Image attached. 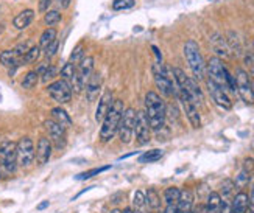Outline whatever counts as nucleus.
Masks as SVG:
<instances>
[{
  "label": "nucleus",
  "mask_w": 254,
  "mask_h": 213,
  "mask_svg": "<svg viewBox=\"0 0 254 213\" xmlns=\"http://www.w3.org/2000/svg\"><path fill=\"white\" fill-rule=\"evenodd\" d=\"M145 198H147V206L150 207L152 210H159L161 207V198L157 195V191L154 188H148L147 193H145Z\"/></svg>",
  "instance_id": "27"
},
{
  "label": "nucleus",
  "mask_w": 254,
  "mask_h": 213,
  "mask_svg": "<svg viewBox=\"0 0 254 213\" xmlns=\"http://www.w3.org/2000/svg\"><path fill=\"white\" fill-rule=\"evenodd\" d=\"M92 73H94V58L84 56V59L77 66V72L70 81L72 92L80 93L84 87H86V84H88L89 78L92 77Z\"/></svg>",
  "instance_id": "5"
},
{
  "label": "nucleus",
  "mask_w": 254,
  "mask_h": 213,
  "mask_svg": "<svg viewBox=\"0 0 254 213\" xmlns=\"http://www.w3.org/2000/svg\"><path fill=\"white\" fill-rule=\"evenodd\" d=\"M50 114H51V120H55L58 125H61L62 128H70L72 126V119H70V115L67 114V111L66 109H62V108H53L50 111Z\"/></svg>",
  "instance_id": "23"
},
{
  "label": "nucleus",
  "mask_w": 254,
  "mask_h": 213,
  "mask_svg": "<svg viewBox=\"0 0 254 213\" xmlns=\"http://www.w3.org/2000/svg\"><path fill=\"white\" fill-rule=\"evenodd\" d=\"M210 42H212V45H214V48H215V51H217V55H218V58L220 56H225V58H228L229 55H231V48H229V45H228V42L221 38L220 35H214L212 38H210Z\"/></svg>",
  "instance_id": "24"
},
{
  "label": "nucleus",
  "mask_w": 254,
  "mask_h": 213,
  "mask_svg": "<svg viewBox=\"0 0 254 213\" xmlns=\"http://www.w3.org/2000/svg\"><path fill=\"white\" fill-rule=\"evenodd\" d=\"M150 132H152V128L150 123H148L147 119V114L145 111H139L136 114V126H134V135H136V140L139 145H147L150 142Z\"/></svg>",
  "instance_id": "13"
},
{
  "label": "nucleus",
  "mask_w": 254,
  "mask_h": 213,
  "mask_svg": "<svg viewBox=\"0 0 254 213\" xmlns=\"http://www.w3.org/2000/svg\"><path fill=\"white\" fill-rule=\"evenodd\" d=\"M164 213H178V207H176V204H173V206H167V207H165V210H164Z\"/></svg>",
  "instance_id": "48"
},
{
  "label": "nucleus",
  "mask_w": 254,
  "mask_h": 213,
  "mask_svg": "<svg viewBox=\"0 0 254 213\" xmlns=\"http://www.w3.org/2000/svg\"><path fill=\"white\" fill-rule=\"evenodd\" d=\"M153 78L157 89L165 97H172L175 95V83L170 69H167L161 61H156L153 64Z\"/></svg>",
  "instance_id": "4"
},
{
  "label": "nucleus",
  "mask_w": 254,
  "mask_h": 213,
  "mask_svg": "<svg viewBox=\"0 0 254 213\" xmlns=\"http://www.w3.org/2000/svg\"><path fill=\"white\" fill-rule=\"evenodd\" d=\"M228 45L231 50H234V51H240V42H239V38L236 33H232V31H229V38H228Z\"/></svg>",
  "instance_id": "40"
},
{
  "label": "nucleus",
  "mask_w": 254,
  "mask_h": 213,
  "mask_svg": "<svg viewBox=\"0 0 254 213\" xmlns=\"http://www.w3.org/2000/svg\"><path fill=\"white\" fill-rule=\"evenodd\" d=\"M206 83H207V89H209V93H210V97H212L214 103L218 106V108L229 111L232 108V100L228 95V90H225L223 87H220L218 84H215L214 81H210V80H206Z\"/></svg>",
  "instance_id": "14"
},
{
  "label": "nucleus",
  "mask_w": 254,
  "mask_h": 213,
  "mask_svg": "<svg viewBox=\"0 0 254 213\" xmlns=\"http://www.w3.org/2000/svg\"><path fill=\"white\" fill-rule=\"evenodd\" d=\"M112 104H114V95L111 90H106L102 95V98L99 100L97 111H95V120H97L99 123H102L104 120V117H106V114L111 111Z\"/></svg>",
  "instance_id": "16"
},
{
  "label": "nucleus",
  "mask_w": 254,
  "mask_h": 213,
  "mask_svg": "<svg viewBox=\"0 0 254 213\" xmlns=\"http://www.w3.org/2000/svg\"><path fill=\"white\" fill-rule=\"evenodd\" d=\"M55 3H56L61 9H66V8H69V6H70L72 0H55Z\"/></svg>",
  "instance_id": "45"
},
{
  "label": "nucleus",
  "mask_w": 254,
  "mask_h": 213,
  "mask_svg": "<svg viewBox=\"0 0 254 213\" xmlns=\"http://www.w3.org/2000/svg\"><path fill=\"white\" fill-rule=\"evenodd\" d=\"M134 213H145V210H133Z\"/></svg>",
  "instance_id": "52"
},
{
  "label": "nucleus",
  "mask_w": 254,
  "mask_h": 213,
  "mask_svg": "<svg viewBox=\"0 0 254 213\" xmlns=\"http://www.w3.org/2000/svg\"><path fill=\"white\" fill-rule=\"evenodd\" d=\"M245 61H247V64L250 66V69H251V72H253V75H254V55H247Z\"/></svg>",
  "instance_id": "47"
},
{
  "label": "nucleus",
  "mask_w": 254,
  "mask_h": 213,
  "mask_svg": "<svg viewBox=\"0 0 254 213\" xmlns=\"http://www.w3.org/2000/svg\"><path fill=\"white\" fill-rule=\"evenodd\" d=\"M250 213H254V182L251 187V193H250Z\"/></svg>",
  "instance_id": "46"
},
{
  "label": "nucleus",
  "mask_w": 254,
  "mask_h": 213,
  "mask_svg": "<svg viewBox=\"0 0 254 213\" xmlns=\"http://www.w3.org/2000/svg\"><path fill=\"white\" fill-rule=\"evenodd\" d=\"M35 19V11L33 9H24V11H20L14 19H13V27L16 30H25L31 25Z\"/></svg>",
  "instance_id": "22"
},
{
  "label": "nucleus",
  "mask_w": 254,
  "mask_h": 213,
  "mask_svg": "<svg viewBox=\"0 0 254 213\" xmlns=\"http://www.w3.org/2000/svg\"><path fill=\"white\" fill-rule=\"evenodd\" d=\"M250 173L248 171H245V170H242V171L237 174V177H236V180H234V184H236V187L237 188H243L245 185H248V182H250Z\"/></svg>",
  "instance_id": "39"
},
{
  "label": "nucleus",
  "mask_w": 254,
  "mask_h": 213,
  "mask_svg": "<svg viewBox=\"0 0 254 213\" xmlns=\"http://www.w3.org/2000/svg\"><path fill=\"white\" fill-rule=\"evenodd\" d=\"M39 81V75H38V72L36 70H30L25 73V77L22 80V87L25 90H30V89H33L36 84Z\"/></svg>",
  "instance_id": "31"
},
{
  "label": "nucleus",
  "mask_w": 254,
  "mask_h": 213,
  "mask_svg": "<svg viewBox=\"0 0 254 213\" xmlns=\"http://www.w3.org/2000/svg\"><path fill=\"white\" fill-rule=\"evenodd\" d=\"M236 184H234V180L232 179H225L223 182H221L220 185V198H223V199H232L236 195Z\"/></svg>",
  "instance_id": "26"
},
{
  "label": "nucleus",
  "mask_w": 254,
  "mask_h": 213,
  "mask_svg": "<svg viewBox=\"0 0 254 213\" xmlns=\"http://www.w3.org/2000/svg\"><path fill=\"white\" fill-rule=\"evenodd\" d=\"M49 207V202L46 201V202H41V204L38 206V210H44V209H47Z\"/></svg>",
  "instance_id": "49"
},
{
  "label": "nucleus",
  "mask_w": 254,
  "mask_h": 213,
  "mask_svg": "<svg viewBox=\"0 0 254 213\" xmlns=\"http://www.w3.org/2000/svg\"><path fill=\"white\" fill-rule=\"evenodd\" d=\"M122 213H134V212H133V209H130V207H128V209L122 210Z\"/></svg>",
  "instance_id": "50"
},
{
  "label": "nucleus",
  "mask_w": 254,
  "mask_h": 213,
  "mask_svg": "<svg viewBox=\"0 0 254 213\" xmlns=\"http://www.w3.org/2000/svg\"><path fill=\"white\" fill-rule=\"evenodd\" d=\"M17 165L20 168H28L36 159V146L30 137H22L16 145Z\"/></svg>",
  "instance_id": "8"
},
{
  "label": "nucleus",
  "mask_w": 254,
  "mask_h": 213,
  "mask_svg": "<svg viewBox=\"0 0 254 213\" xmlns=\"http://www.w3.org/2000/svg\"><path fill=\"white\" fill-rule=\"evenodd\" d=\"M136 114H137V111H134L133 108L123 109L120 125H119V131H117L122 143H130L133 140L134 126H136Z\"/></svg>",
  "instance_id": "11"
},
{
  "label": "nucleus",
  "mask_w": 254,
  "mask_h": 213,
  "mask_svg": "<svg viewBox=\"0 0 254 213\" xmlns=\"http://www.w3.org/2000/svg\"><path fill=\"white\" fill-rule=\"evenodd\" d=\"M159 213H164V212H159Z\"/></svg>",
  "instance_id": "56"
},
{
  "label": "nucleus",
  "mask_w": 254,
  "mask_h": 213,
  "mask_svg": "<svg viewBox=\"0 0 254 213\" xmlns=\"http://www.w3.org/2000/svg\"><path fill=\"white\" fill-rule=\"evenodd\" d=\"M50 5H51V0H39L38 8H39V11H41V13H47Z\"/></svg>",
  "instance_id": "43"
},
{
  "label": "nucleus",
  "mask_w": 254,
  "mask_h": 213,
  "mask_svg": "<svg viewBox=\"0 0 254 213\" xmlns=\"http://www.w3.org/2000/svg\"><path fill=\"white\" fill-rule=\"evenodd\" d=\"M136 5L134 0H114L112 2V9L115 11H123V9H130Z\"/></svg>",
  "instance_id": "37"
},
{
  "label": "nucleus",
  "mask_w": 254,
  "mask_h": 213,
  "mask_svg": "<svg viewBox=\"0 0 254 213\" xmlns=\"http://www.w3.org/2000/svg\"><path fill=\"white\" fill-rule=\"evenodd\" d=\"M184 56L189 62V67L194 73L195 80H204L206 78V62L201 55L200 47L195 41H187L184 44Z\"/></svg>",
  "instance_id": "3"
},
{
  "label": "nucleus",
  "mask_w": 254,
  "mask_h": 213,
  "mask_svg": "<svg viewBox=\"0 0 254 213\" xmlns=\"http://www.w3.org/2000/svg\"><path fill=\"white\" fill-rule=\"evenodd\" d=\"M111 213H122V210H120V209H114Z\"/></svg>",
  "instance_id": "51"
},
{
  "label": "nucleus",
  "mask_w": 254,
  "mask_h": 213,
  "mask_svg": "<svg viewBox=\"0 0 254 213\" xmlns=\"http://www.w3.org/2000/svg\"><path fill=\"white\" fill-rule=\"evenodd\" d=\"M56 75H58V69L55 66H50V64H49V66L46 67V70L42 72L39 77H41V81L46 84V83L53 81L56 78Z\"/></svg>",
  "instance_id": "35"
},
{
  "label": "nucleus",
  "mask_w": 254,
  "mask_h": 213,
  "mask_svg": "<svg viewBox=\"0 0 254 213\" xmlns=\"http://www.w3.org/2000/svg\"><path fill=\"white\" fill-rule=\"evenodd\" d=\"M75 72H77V66H73L72 62H66V66H62V69L59 70V77L61 80H66L67 83H70L73 75H75Z\"/></svg>",
  "instance_id": "34"
},
{
  "label": "nucleus",
  "mask_w": 254,
  "mask_h": 213,
  "mask_svg": "<svg viewBox=\"0 0 254 213\" xmlns=\"http://www.w3.org/2000/svg\"><path fill=\"white\" fill-rule=\"evenodd\" d=\"M236 87L240 98L247 104H254V93H253V81L248 72L243 69H237L236 72Z\"/></svg>",
  "instance_id": "12"
},
{
  "label": "nucleus",
  "mask_w": 254,
  "mask_h": 213,
  "mask_svg": "<svg viewBox=\"0 0 254 213\" xmlns=\"http://www.w3.org/2000/svg\"><path fill=\"white\" fill-rule=\"evenodd\" d=\"M51 156V142L47 137H39L36 145V161L39 165H46Z\"/></svg>",
  "instance_id": "17"
},
{
  "label": "nucleus",
  "mask_w": 254,
  "mask_h": 213,
  "mask_svg": "<svg viewBox=\"0 0 254 213\" xmlns=\"http://www.w3.org/2000/svg\"><path fill=\"white\" fill-rule=\"evenodd\" d=\"M47 93L58 104H67L72 100V87L66 80H55L47 86Z\"/></svg>",
  "instance_id": "10"
},
{
  "label": "nucleus",
  "mask_w": 254,
  "mask_h": 213,
  "mask_svg": "<svg viewBox=\"0 0 254 213\" xmlns=\"http://www.w3.org/2000/svg\"><path fill=\"white\" fill-rule=\"evenodd\" d=\"M14 142H3L0 145V173L13 174L17 170V154Z\"/></svg>",
  "instance_id": "7"
},
{
  "label": "nucleus",
  "mask_w": 254,
  "mask_h": 213,
  "mask_svg": "<svg viewBox=\"0 0 254 213\" xmlns=\"http://www.w3.org/2000/svg\"><path fill=\"white\" fill-rule=\"evenodd\" d=\"M175 93L178 95V100L181 101L183 109L186 112V117H187V120L190 122V125H192V128H195V129L201 128V115L198 112V106L192 101V98L189 97L186 90L175 87Z\"/></svg>",
  "instance_id": "9"
},
{
  "label": "nucleus",
  "mask_w": 254,
  "mask_h": 213,
  "mask_svg": "<svg viewBox=\"0 0 254 213\" xmlns=\"http://www.w3.org/2000/svg\"><path fill=\"white\" fill-rule=\"evenodd\" d=\"M179 195H181V190H179L178 187H168V188H165V191H164L165 204H167V206H173V204H176L178 199H179Z\"/></svg>",
  "instance_id": "30"
},
{
  "label": "nucleus",
  "mask_w": 254,
  "mask_h": 213,
  "mask_svg": "<svg viewBox=\"0 0 254 213\" xmlns=\"http://www.w3.org/2000/svg\"><path fill=\"white\" fill-rule=\"evenodd\" d=\"M178 207V213H190L194 207V193L190 190L184 188L181 190V195H179V199L176 202Z\"/></svg>",
  "instance_id": "20"
},
{
  "label": "nucleus",
  "mask_w": 254,
  "mask_h": 213,
  "mask_svg": "<svg viewBox=\"0 0 254 213\" xmlns=\"http://www.w3.org/2000/svg\"><path fill=\"white\" fill-rule=\"evenodd\" d=\"M56 36H58V33H56V30L53 27H49L47 30H44V31H42L41 38H39V48L46 50L51 44V42L56 41Z\"/></svg>",
  "instance_id": "25"
},
{
  "label": "nucleus",
  "mask_w": 254,
  "mask_h": 213,
  "mask_svg": "<svg viewBox=\"0 0 254 213\" xmlns=\"http://www.w3.org/2000/svg\"><path fill=\"white\" fill-rule=\"evenodd\" d=\"M104 170H109V167H102V168H97V170H91V171H86V173H83V174L77 176V179H78V180H86V179H89V177H92V176H95V174H99V173L104 171Z\"/></svg>",
  "instance_id": "42"
},
{
  "label": "nucleus",
  "mask_w": 254,
  "mask_h": 213,
  "mask_svg": "<svg viewBox=\"0 0 254 213\" xmlns=\"http://www.w3.org/2000/svg\"><path fill=\"white\" fill-rule=\"evenodd\" d=\"M250 212V198L245 191H239L232 198L231 213H248Z\"/></svg>",
  "instance_id": "19"
},
{
  "label": "nucleus",
  "mask_w": 254,
  "mask_h": 213,
  "mask_svg": "<svg viewBox=\"0 0 254 213\" xmlns=\"http://www.w3.org/2000/svg\"><path fill=\"white\" fill-rule=\"evenodd\" d=\"M0 179H2V173H0Z\"/></svg>",
  "instance_id": "54"
},
{
  "label": "nucleus",
  "mask_w": 254,
  "mask_h": 213,
  "mask_svg": "<svg viewBox=\"0 0 254 213\" xmlns=\"http://www.w3.org/2000/svg\"><path fill=\"white\" fill-rule=\"evenodd\" d=\"M162 156H164V151H162V150H150V151L144 153V154L139 157V162H141V164H152V162H157Z\"/></svg>",
  "instance_id": "29"
},
{
  "label": "nucleus",
  "mask_w": 254,
  "mask_h": 213,
  "mask_svg": "<svg viewBox=\"0 0 254 213\" xmlns=\"http://www.w3.org/2000/svg\"><path fill=\"white\" fill-rule=\"evenodd\" d=\"M123 101L119 100H114V104L111 111L106 114L104 120L102 122V128H100V140L103 143H108L111 142L112 138L115 137L119 131V125H120V119H122V114H123Z\"/></svg>",
  "instance_id": "2"
},
{
  "label": "nucleus",
  "mask_w": 254,
  "mask_h": 213,
  "mask_svg": "<svg viewBox=\"0 0 254 213\" xmlns=\"http://www.w3.org/2000/svg\"><path fill=\"white\" fill-rule=\"evenodd\" d=\"M145 204H147L145 193L141 190H137L134 195V210H145Z\"/></svg>",
  "instance_id": "38"
},
{
  "label": "nucleus",
  "mask_w": 254,
  "mask_h": 213,
  "mask_svg": "<svg viewBox=\"0 0 254 213\" xmlns=\"http://www.w3.org/2000/svg\"><path fill=\"white\" fill-rule=\"evenodd\" d=\"M44 22L49 27L58 25L61 22V13L58 11V9H49V11L46 13V16H44Z\"/></svg>",
  "instance_id": "33"
},
{
  "label": "nucleus",
  "mask_w": 254,
  "mask_h": 213,
  "mask_svg": "<svg viewBox=\"0 0 254 213\" xmlns=\"http://www.w3.org/2000/svg\"><path fill=\"white\" fill-rule=\"evenodd\" d=\"M190 213H198V212H190Z\"/></svg>",
  "instance_id": "55"
},
{
  "label": "nucleus",
  "mask_w": 254,
  "mask_h": 213,
  "mask_svg": "<svg viewBox=\"0 0 254 213\" xmlns=\"http://www.w3.org/2000/svg\"><path fill=\"white\" fill-rule=\"evenodd\" d=\"M39 53H41L39 45H31V48L22 56L20 62H22V64H33V62H36L38 58H39Z\"/></svg>",
  "instance_id": "32"
},
{
  "label": "nucleus",
  "mask_w": 254,
  "mask_h": 213,
  "mask_svg": "<svg viewBox=\"0 0 254 213\" xmlns=\"http://www.w3.org/2000/svg\"><path fill=\"white\" fill-rule=\"evenodd\" d=\"M243 170L248 173H251L253 170H254V161L253 159H245V162H243Z\"/></svg>",
  "instance_id": "44"
},
{
  "label": "nucleus",
  "mask_w": 254,
  "mask_h": 213,
  "mask_svg": "<svg viewBox=\"0 0 254 213\" xmlns=\"http://www.w3.org/2000/svg\"><path fill=\"white\" fill-rule=\"evenodd\" d=\"M20 59H22V56H20L14 48L5 50V51L0 53V64L5 66V67H8L9 70H16L19 66H22Z\"/></svg>",
  "instance_id": "18"
},
{
  "label": "nucleus",
  "mask_w": 254,
  "mask_h": 213,
  "mask_svg": "<svg viewBox=\"0 0 254 213\" xmlns=\"http://www.w3.org/2000/svg\"><path fill=\"white\" fill-rule=\"evenodd\" d=\"M253 93H254V83H253Z\"/></svg>",
  "instance_id": "53"
},
{
  "label": "nucleus",
  "mask_w": 254,
  "mask_h": 213,
  "mask_svg": "<svg viewBox=\"0 0 254 213\" xmlns=\"http://www.w3.org/2000/svg\"><path fill=\"white\" fill-rule=\"evenodd\" d=\"M58 47H59V42H58V39L55 41V42H51V44L44 50V53H46V58L47 59H51L55 55H56V51H58Z\"/></svg>",
  "instance_id": "41"
},
{
  "label": "nucleus",
  "mask_w": 254,
  "mask_h": 213,
  "mask_svg": "<svg viewBox=\"0 0 254 213\" xmlns=\"http://www.w3.org/2000/svg\"><path fill=\"white\" fill-rule=\"evenodd\" d=\"M44 128L49 134V137L51 138L50 142H53V145L58 148V150H62V148L66 146V128H62L61 125H58L55 120H46L44 122Z\"/></svg>",
  "instance_id": "15"
},
{
  "label": "nucleus",
  "mask_w": 254,
  "mask_h": 213,
  "mask_svg": "<svg viewBox=\"0 0 254 213\" xmlns=\"http://www.w3.org/2000/svg\"><path fill=\"white\" fill-rule=\"evenodd\" d=\"M206 73H207V80L214 81L215 84H218L220 87H223L225 90L228 89V77H229V70L225 67L223 61L218 56H212L209 58L207 64H206Z\"/></svg>",
  "instance_id": "6"
},
{
  "label": "nucleus",
  "mask_w": 254,
  "mask_h": 213,
  "mask_svg": "<svg viewBox=\"0 0 254 213\" xmlns=\"http://www.w3.org/2000/svg\"><path fill=\"white\" fill-rule=\"evenodd\" d=\"M220 195L217 191H212L207 198V204H206V213H220Z\"/></svg>",
  "instance_id": "28"
},
{
  "label": "nucleus",
  "mask_w": 254,
  "mask_h": 213,
  "mask_svg": "<svg viewBox=\"0 0 254 213\" xmlns=\"http://www.w3.org/2000/svg\"><path fill=\"white\" fill-rule=\"evenodd\" d=\"M102 89V77L100 73H92V77L89 78L86 87H84V90H86V97L89 101H94L95 98H97V95Z\"/></svg>",
  "instance_id": "21"
},
{
  "label": "nucleus",
  "mask_w": 254,
  "mask_h": 213,
  "mask_svg": "<svg viewBox=\"0 0 254 213\" xmlns=\"http://www.w3.org/2000/svg\"><path fill=\"white\" fill-rule=\"evenodd\" d=\"M145 114L150 128L157 132L165 126V117H167V108L164 100L156 92L150 90L145 95Z\"/></svg>",
  "instance_id": "1"
},
{
  "label": "nucleus",
  "mask_w": 254,
  "mask_h": 213,
  "mask_svg": "<svg viewBox=\"0 0 254 213\" xmlns=\"http://www.w3.org/2000/svg\"><path fill=\"white\" fill-rule=\"evenodd\" d=\"M83 59H84V47H83V44H78L75 48H73L69 62H72L73 66H78Z\"/></svg>",
  "instance_id": "36"
}]
</instances>
